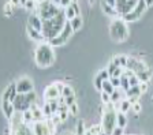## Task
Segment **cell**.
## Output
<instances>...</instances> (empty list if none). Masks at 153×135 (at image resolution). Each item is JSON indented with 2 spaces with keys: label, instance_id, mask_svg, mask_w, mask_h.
I'll list each match as a JSON object with an SVG mask.
<instances>
[{
  "label": "cell",
  "instance_id": "cell-1",
  "mask_svg": "<svg viewBox=\"0 0 153 135\" xmlns=\"http://www.w3.org/2000/svg\"><path fill=\"white\" fill-rule=\"evenodd\" d=\"M55 60H56V55H55L53 46H52L48 41L40 42V44L36 46L34 61L40 68L51 67V66L55 63Z\"/></svg>",
  "mask_w": 153,
  "mask_h": 135
},
{
  "label": "cell",
  "instance_id": "cell-2",
  "mask_svg": "<svg viewBox=\"0 0 153 135\" xmlns=\"http://www.w3.org/2000/svg\"><path fill=\"white\" fill-rule=\"evenodd\" d=\"M67 19H66V15H64V10L62 8L60 13L57 14L56 16L51 18V19H45L42 21V29L41 33L44 34L45 40H51L53 37H56L59 33L63 30L64 25H66Z\"/></svg>",
  "mask_w": 153,
  "mask_h": 135
},
{
  "label": "cell",
  "instance_id": "cell-3",
  "mask_svg": "<svg viewBox=\"0 0 153 135\" xmlns=\"http://www.w3.org/2000/svg\"><path fill=\"white\" fill-rule=\"evenodd\" d=\"M109 34L115 42H123L128 37V27L123 18H115L109 26Z\"/></svg>",
  "mask_w": 153,
  "mask_h": 135
},
{
  "label": "cell",
  "instance_id": "cell-4",
  "mask_svg": "<svg viewBox=\"0 0 153 135\" xmlns=\"http://www.w3.org/2000/svg\"><path fill=\"white\" fill-rule=\"evenodd\" d=\"M101 127H102V131L107 132L108 135H111V132L114 131V128L116 127V111H115L114 103L107 104V108H105L104 112H102Z\"/></svg>",
  "mask_w": 153,
  "mask_h": 135
},
{
  "label": "cell",
  "instance_id": "cell-5",
  "mask_svg": "<svg viewBox=\"0 0 153 135\" xmlns=\"http://www.w3.org/2000/svg\"><path fill=\"white\" fill-rule=\"evenodd\" d=\"M62 7L56 6L51 1V0H47L44 3H38L37 4V14L41 16V19L45 21V19H51L53 16H56L57 14L60 13Z\"/></svg>",
  "mask_w": 153,
  "mask_h": 135
},
{
  "label": "cell",
  "instance_id": "cell-6",
  "mask_svg": "<svg viewBox=\"0 0 153 135\" xmlns=\"http://www.w3.org/2000/svg\"><path fill=\"white\" fill-rule=\"evenodd\" d=\"M37 101V94L36 91H30V93H26V94H18L15 97V100L13 101L14 106H15V111H19V112H23L26 109H30V105L33 103Z\"/></svg>",
  "mask_w": 153,
  "mask_h": 135
},
{
  "label": "cell",
  "instance_id": "cell-7",
  "mask_svg": "<svg viewBox=\"0 0 153 135\" xmlns=\"http://www.w3.org/2000/svg\"><path fill=\"white\" fill-rule=\"evenodd\" d=\"M73 34H74V30H73V27H71L70 22L67 21L66 25H64V27H63V30H62L56 37L48 40V42H49L52 46H62V45L67 44V41L71 38V35Z\"/></svg>",
  "mask_w": 153,
  "mask_h": 135
},
{
  "label": "cell",
  "instance_id": "cell-8",
  "mask_svg": "<svg viewBox=\"0 0 153 135\" xmlns=\"http://www.w3.org/2000/svg\"><path fill=\"white\" fill-rule=\"evenodd\" d=\"M146 8H148V6H146V3H145V0H138L133 10L128 11V13L124 14V15H122V18H123L126 22H135V21H138L141 16L143 15V13L146 11Z\"/></svg>",
  "mask_w": 153,
  "mask_h": 135
},
{
  "label": "cell",
  "instance_id": "cell-9",
  "mask_svg": "<svg viewBox=\"0 0 153 135\" xmlns=\"http://www.w3.org/2000/svg\"><path fill=\"white\" fill-rule=\"evenodd\" d=\"M30 127H32V131L34 135H55L51 131L49 125H48V122L45 119L40 120V122H33Z\"/></svg>",
  "mask_w": 153,
  "mask_h": 135
},
{
  "label": "cell",
  "instance_id": "cell-10",
  "mask_svg": "<svg viewBox=\"0 0 153 135\" xmlns=\"http://www.w3.org/2000/svg\"><path fill=\"white\" fill-rule=\"evenodd\" d=\"M15 85H16V91H18V94H26V93H30V91L34 90L33 80L27 77H23L19 80H16Z\"/></svg>",
  "mask_w": 153,
  "mask_h": 135
},
{
  "label": "cell",
  "instance_id": "cell-11",
  "mask_svg": "<svg viewBox=\"0 0 153 135\" xmlns=\"http://www.w3.org/2000/svg\"><path fill=\"white\" fill-rule=\"evenodd\" d=\"M138 0H116V11L119 13V15H124L128 11H131L134 8V6L137 4Z\"/></svg>",
  "mask_w": 153,
  "mask_h": 135
},
{
  "label": "cell",
  "instance_id": "cell-12",
  "mask_svg": "<svg viewBox=\"0 0 153 135\" xmlns=\"http://www.w3.org/2000/svg\"><path fill=\"white\" fill-rule=\"evenodd\" d=\"M126 68L137 74V72L146 70V68H149V67H148V64L143 60H140V59H135V58H128L127 59V67Z\"/></svg>",
  "mask_w": 153,
  "mask_h": 135
},
{
  "label": "cell",
  "instance_id": "cell-13",
  "mask_svg": "<svg viewBox=\"0 0 153 135\" xmlns=\"http://www.w3.org/2000/svg\"><path fill=\"white\" fill-rule=\"evenodd\" d=\"M18 96V91H16V85L15 83H10L8 86L6 87V90L1 94V100H8L13 103L15 100V97Z\"/></svg>",
  "mask_w": 153,
  "mask_h": 135
},
{
  "label": "cell",
  "instance_id": "cell-14",
  "mask_svg": "<svg viewBox=\"0 0 153 135\" xmlns=\"http://www.w3.org/2000/svg\"><path fill=\"white\" fill-rule=\"evenodd\" d=\"M1 111H3L4 116L7 117V120H11L14 113H15V106H14V104L11 101L1 100Z\"/></svg>",
  "mask_w": 153,
  "mask_h": 135
},
{
  "label": "cell",
  "instance_id": "cell-15",
  "mask_svg": "<svg viewBox=\"0 0 153 135\" xmlns=\"http://www.w3.org/2000/svg\"><path fill=\"white\" fill-rule=\"evenodd\" d=\"M26 32H27V35L30 37V38L33 40V41H36V42H45L47 40H45V37H44V34H42L40 30H36V29H33L32 26H26Z\"/></svg>",
  "mask_w": 153,
  "mask_h": 135
},
{
  "label": "cell",
  "instance_id": "cell-16",
  "mask_svg": "<svg viewBox=\"0 0 153 135\" xmlns=\"http://www.w3.org/2000/svg\"><path fill=\"white\" fill-rule=\"evenodd\" d=\"M59 97H60V91L57 90V87H56L55 83L49 85V86L44 90V98L47 101L48 100H56V98H59Z\"/></svg>",
  "mask_w": 153,
  "mask_h": 135
},
{
  "label": "cell",
  "instance_id": "cell-17",
  "mask_svg": "<svg viewBox=\"0 0 153 135\" xmlns=\"http://www.w3.org/2000/svg\"><path fill=\"white\" fill-rule=\"evenodd\" d=\"M27 25L32 26L33 29L40 30V32H41V29H42V19H41V16L38 15L37 13L30 14V16H29V19H27Z\"/></svg>",
  "mask_w": 153,
  "mask_h": 135
},
{
  "label": "cell",
  "instance_id": "cell-18",
  "mask_svg": "<svg viewBox=\"0 0 153 135\" xmlns=\"http://www.w3.org/2000/svg\"><path fill=\"white\" fill-rule=\"evenodd\" d=\"M11 130L15 135H34L32 131V127H29V124H26V123H21Z\"/></svg>",
  "mask_w": 153,
  "mask_h": 135
},
{
  "label": "cell",
  "instance_id": "cell-19",
  "mask_svg": "<svg viewBox=\"0 0 153 135\" xmlns=\"http://www.w3.org/2000/svg\"><path fill=\"white\" fill-rule=\"evenodd\" d=\"M30 109L33 112V120L34 122H40V120H44L45 116H44V112H42V108L37 105V103H33L30 105Z\"/></svg>",
  "mask_w": 153,
  "mask_h": 135
},
{
  "label": "cell",
  "instance_id": "cell-20",
  "mask_svg": "<svg viewBox=\"0 0 153 135\" xmlns=\"http://www.w3.org/2000/svg\"><path fill=\"white\" fill-rule=\"evenodd\" d=\"M100 6H101V10L104 11L105 15H108V16H118L119 13L116 11V8L112 6H109V4L104 3V1H100Z\"/></svg>",
  "mask_w": 153,
  "mask_h": 135
},
{
  "label": "cell",
  "instance_id": "cell-21",
  "mask_svg": "<svg viewBox=\"0 0 153 135\" xmlns=\"http://www.w3.org/2000/svg\"><path fill=\"white\" fill-rule=\"evenodd\" d=\"M70 22V25H71V27H73V30H74V33L75 32H78V30L82 27V25H83V19H82V16L81 15H76V16H74L71 21H68Z\"/></svg>",
  "mask_w": 153,
  "mask_h": 135
},
{
  "label": "cell",
  "instance_id": "cell-22",
  "mask_svg": "<svg viewBox=\"0 0 153 135\" xmlns=\"http://www.w3.org/2000/svg\"><path fill=\"white\" fill-rule=\"evenodd\" d=\"M135 75L138 77L140 82H149L150 78H152V70H150V68H146V70H143V71H140V72H137Z\"/></svg>",
  "mask_w": 153,
  "mask_h": 135
},
{
  "label": "cell",
  "instance_id": "cell-23",
  "mask_svg": "<svg viewBox=\"0 0 153 135\" xmlns=\"http://www.w3.org/2000/svg\"><path fill=\"white\" fill-rule=\"evenodd\" d=\"M124 94H126V98H130V97H141V90H140V86H130L126 91H124Z\"/></svg>",
  "mask_w": 153,
  "mask_h": 135
},
{
  "label": "cell",
  "instance_id": "cell-24",
  "mask_svg": "<svg viewBox=\"0 0 153 135\" xmlns=\"http://www.w3.org/2000/svg\"><path fill=\"white\" fill-rule=\"evenodd\" d=\"M127 59L128 58H127V56H124V55H116V56H114L112 61H114L118 67L126 68V67H127Z\"/></svg>",
  "mask_w": 153,
  "mask_h": 135
},
{
  "label": "cell",
  "instance_id": "cell-25",
  "mask_svg": "<svg viewBox=\"0 0 153 135\" xmlns=\"http://www.w3.org/2000/svg\"><path fill=\"white\" fill-rule=\"evenodd\" d=\"M116 125H118V127H122V128H124V127L127 125V117H126V113L120 112V111L116 112Z\"/></svg>",
  "mask_w": 153,
  "mask_h": 135
},
{
  "label": "cell",
  "instance_id": "cell-26",
  "mask_svg": "<svg viewBox=\"0 0 153 135\" xmlns=\"http://www.w3.org/2000/svg\"><path fill=\"white\" fill-rule=\"evenodd\" d=\"M118 104H119L118 109L120 111V112H123V113L128 112V111L131 109V104H130V101H128L127 98H124V100H120Z\"/></svg>",
  "mask_w": 153,
  "mask_h": 135
},
{
  "label": "cell",
  "instance_id": "cell-27",
  "mask_svg": "<svg viewBox=\"0 0 153 135\" xmlns=\"http://www.w3.org/2000/svg\"><path fill=\"white\" fill-rule=\"evenodd\" d=\"M101 91H105V93H108L109 96H111V94L115 91V87L112 86V83H111V80H109V79H107V80H104V82H102Z\"/></svg>",
  "mask_w": 153,
  "mask_h": 135
},
{
  "label": "cell",
  "instance_id": "cell-28",
  "mask_svg": "<svg viewBox=\"0 0 153 135\" xmlns=\"http://www.w3.org/2000/svg\"><path fill=\"white\" fill-rule=\"evenodd\" d=\"M63 10H64V15H66V19L67 21H71L74 16H76L75 10H74V7L71 6V4L68 7H66V8H63Z\"/></svg>",
  "mask_w": 153,
  "mask_h": 135
},
{
  "label": "cell",
  "instance_id": "cell-29",
  "mask_svg": "<svg viewBox=\"0 0 153 135\" xmlns=\"http://www.w3.org/2000/svg\"><path fill=\"white\" fill-rule=\"evenodd\" d=\"M22 117H23V122H25L26 124L34 122V120H33V112H32V109L23 111V112H22Z\"/></svg>",
  "mask_w": 153,
  "mask_h": 135
},
{
  "label": "cell",
  "instance_id": "cell-30",
  "mask_svg": "<svg viewBox=\"0 0 153 135\" xmlns=\"http://www.w3.org/2000/svg\"><path fill=\"white\" fill-rule=\"evenodd\" d=\"M13 10H14V6L10 3V1H7V3L3 6V14L7 16V18L13 16Z\"/></svg>",
  "mask_w": 153,
  "mask_h": 135
},
{
  "label": "cell",
  "instance_id": "cell-31",
  "mask_svg": "<svg viewBox=\"0 0 153 135\" xmlns=\"http://www.w3.org/2000/svg\"><path fill=\"white\" fill-rule=\"evenodd\" d=\"M120 87H122V90L123 91H126V90L130 87V83H128V77L126 74H122V77H120Z\"/></svg>",
  "mask_w": 153,
  "mask_h": 135
},
{
  "label": "cell",
  "instance_id": "cell-32",
  "mask_svg": "<svg viewBox=\"0 0 153 135\" xmlns=\"http://www.w3.org/2000/svg\"><path fill=\"white\" fill-rule=\"evenodd\" d=\"M86 131V127H85V122L83 120H78L76 122V131L75 135H83Z\"/></svg>",
  "mask_w": 153,
  "mask_h": 135
},
{
  "label": "cell",
  "instance_id": "cell-33",
  "mask_svg": "<svg viewBox=\"0 0 153 135\" xmlns=\"http://www.w3.org/2000/svg\"><path fill=\"white\" fill-rule=\"evenodd\" d=\"M74 94V90H73V87L71 86H68V85H64V87H63V90L60 91V97H63V98H66V97H68V96H73Z\"/></svg>",
  "mask_w": 153,
  "mask_h": 135
},
{
  "label": "cell",
  "instance_id": "cell-34",
  "mask_svg": "<svg viewBox=\"0 0 153 135\" xmlns=\"http://www.w3.org/2000/svg\"><path fill=\"white\" fill-rule=\"evenodd\" d=\"M37 1L36 0H27L26 1V4L23 6V8H26L27 11H36L37 10Z\"/></svg>",
  "mask_w": 153,
  "mask_h": 135
},
{
  "label": "cell",
  "instance_id": "cell-35",
  "mask_svg": "<svg viewBox=\"0 0 153 135\" xmlns=\"http://www.w3.org/2000/svg\"><path fill=\"white\" fill-rule=\"evenodd\" d=\"M120 100H122V93H120V90H119V89H115V91L111 94V103L116 104V103H119Z\"/></svg>",
  "mask_w": 153,
  "mask_h": 135
},
{
  "label": "cell",
  "instance_id": "cell-36",
  "mask_svg": "<svg viewBox=\"0 0 153 135\" xmlns=\"http://www.w3.org/2000/svg\"><path fill=\"white\" fill-rule=\"evenodd\" d=\"M42 112H44V116L47 117V119L52 117V115H53V112H52V109H51V106H49V104H48V101L44 104V106H42Z\"/></svg>",
  "mask_w": 153,
  "mask_h": 135
},
{
  "label": "cell",
  "instance_id": "cell-37",
  "mask_svg": "<svg viewBox=\"0 0 153 135\" xmlns=\"http://www.w3.org/2000/svg\"><path fill=\"white\" fill-rule=\"evenodd\" d=\"M90 131L93 132V135H100L102 132V127H101V124H94V125H92L90 127Z\"/></svg>",
  "mask_w": 153,
  "mask_h": 135
},
{
  "label": "cell",
  "instance_id": "cell-38",
  "mask_svg": "<svg viewBox=\"0 0 153 135\" xmlns=\"http://www.w3.org/2000/svg\"><path fill=\"white\" fill-rule=\"evenodd\" d=\"M102 82H104V80H102L101 78L99 77V75H96V78H94V87H96V90H99V91H101Z\"/></svg>",
  "mask_w": 153,
  "mask_h": 135
},
{
  "label": "cell",
  "instance_id": "cell-39",
  "mask_svg": "<svg viewBox=\"0 0 153 135\" xmlns=\"http://www.w3.org/2000/svg\"><path fill=\"white\" fill-rule=\"evenodd\" d=\"M101 103L104 104V105L109 104L111 103V96H109L108 93H105V91H101Z\"/></svg>",
  "mask_w": 153,
  "mask_h": 135
},
{
  "label": "cell",
  "instance_id": "cell-40",
  "mask_svg": "<svg viewBox=\"0 0 153 135\" xmlns=\"http://www.w3.org/2000/svg\"><path fill=\"white\" fill-rule=\"evenodd\" d=\"M68 111H70V113L73 116H76L78 115V112H79V108H78V104L76 103H74L73 105H70L68 106Z\"/></svg>",
  "mask_w": 153,
  "mask_h": 135
},
{
  "label": "cell",
  "instance_id": "cell-41",
  "mask_svg": "<svg viewBox=\"0 0 153 135\" xmlns=\"http://www.w3.org/2000/svg\"><path fill=\"white\" fill-rule=\"evenodd\" d=\"M131 109H133V112H134V113H140L141 111H142V105H141L140 101L134 103L133 105H131Z\"/></svg>",
  "mask_w": 153,
  "mask_h": 135
},
{
  "label": "cell",
  "instance_id": "cell-42",
  "mask_svg": "<svg viewBox=\"0 0 153 135\" xmlns=\"http://www.w3.org/2000/svg\"><path fill=\"white\" fill-rule=\"evenodd\" d=\"M116 68H118V66L115 64L114 61H111V63L108 64V67H107V71H108L109 77H112V75H114V72H115V70H116Z\"/></svg>",
  "mask_w": 153,
  "mask_h": 135
},
{
  "label": "cell",
  "instance_id": "cell-43",
  "mask_svg": "<svg viewBox=\"0 0 153 135\" xmlns=\"http://www.w3.org/2000/svg\"><path fill=\"white\" fill-rule=\"evenodd\" d=\"M109 80H111L112 86H114L115 89H119V87H120V78H115V77H111V78H109Z\"/></svg>",
  "mask_w": 153,
  "mask_h": 135
},
{
  "label": "cell",
  "instance_id": "cell-44",
  "mask_svg": "<svg viewBox=\"0 0 153 135\" xmlns=\"http://www.w3.org/2000/svg\"><path fill=\"white\" fill-rule=\"evenodd\" d=\"M97 75H99L102 80H107V79H109V78H111V77H109V74H108V71H107V68H105V70H101Z\"/></svg>",
  "mask_w": 153,
  "mask_h": 135
},
{
  "label": "cell",
  "instance_id": "cell-45",
  "mask_svg": "<svg viewBox=\"0 0 153 135\" xmlns=\"http://www.w3.org/2000/svg\"><path fill=\"white\" fill-rule=\"evenodd\" d=\"M64 103H66L68 106H70V105H73L74 103H76V100H75V94H73V96H68V97H66V98H64Z\"/></svg>",
  "mask_w": 153,
  "mask_h": 135
},
{
  "label": "cell",
  "instance_id": "cell-46",
  "mask_svg": "<svg viewBox=\"0 0 153 135\" xmlns=\"http://www.w3.org/2000/svg\"><path fill=\"white\" fill-rule=\"evenodd\" d=\"M111 135H124V128H122V127H115L114 131L111 132Z\"/></svg>",
  "mask_w": 153,
  "mask_h": 135
},
{
  "label": "cell",
  "instance_id": "cell-47",
  "mask_svg": "<svg viewBox=\"0 0 153 135\" xmlns=\"http://www.w3.org/2000/svg\"><path fill=\"white\" fill-rule=\"evenodd\" d=\"M140 90H141V93H146L148 91V89H149V86H148V82H140Z\"/></svg>",
  "mask_w": 153,
  "mask_h": 135
},
{
  "label": "cell",
  "instance_id": "cell-48",
  "mask_svg": "<svg viewBox=\"0 0 153 135\" xmlns=\"http://www.w3.org/2000/svg\"><path fill=\"white\" fill-rule=\"evenodd\" d=\"M124 70H126V68H123V67H118L116 70H115V72H114V75H112V77H115V78H120V77H122V74L124 72Z\"/></svg>",
  "mask_w": 153,
  "mask_h": 135
},
{
  "label": "cell",
  "instance_id": "cell-49",
  "mask_svg": "<svg viewBox=\"0 0 153 135\" xmlns=\"http://www.w3.org/2000/svg\"><path fill=\"white\" fill-rule=\"evenodd\" d=\"M51 119H52V122H53L56 125H59V124H60V123H63V122H62V119H60V116L57 115V113H53V115H52V117H51Z\"/></svg>",
  "mask_w": 153,
  "mask_h": 135
},
{
  "label": "cell",
  "instance_id": "cell-50",
  "mask_svg": "<svg viewBox=\"0 0 153 135\" xmlns=\"http://www.w3.org/2000/svg\"><path fill=\"white\" fill-rule=\"evenodd\" d=\"M71 3H73V0H60V7L62 8H66V7H68Z\"/></svg>",
  "mask_w": 153,
  "mask_h": 135
},
{
  "label": "cell",
  "instance_id": "cell-51",
  "mask_svg": "<svg viewBox=\"0 0 153 135\" xmlns=\"http://www.w3.org/2000/svg\"><path fill=\"white\" fill-rule=\"evenodd\" d=\"M71 6L74 7V10H75L76 15H81V8H79V6H78V3H71Z\"/></svg>",
  "mask_w": 153,
  "mask_h": 135
},
{
  "label": "cell",
  "instance_id": "cell-52",
  "mask_svg": "<svg viewBox=\"0 0 153 135\" xmlns=\"http://www.w3.org/2000/svg\"><path fill=\"white\" fill-rule=\"evenodd\" d=\"M55 85H56V87H57V90H59V91H62V90H63V87H64V83H63V82L57 80V82H55Z\"/></svg>",
  "mask_w": 153,
  "mask_h": 135
},
{
  "label": "cell",
  "instance_id": "cell-53",
  "mask_svg": "<svg viewBox=\"0 0 153 135\" xmlns=\"http://www.w3.org/2000/svg\"><path fill=\"white\" fill-rule=\"evenodd\" d=\"M101 1H104V3L109 4V6H112V7L116 6V0H101Z\"/></svg>",
  "mask_w": 153,
  "mask_h": 135
},
{
  "label": "cell",
  "instance_id": "cell-54",
  "mask_svg": "<svg viewBox=\"0 0 153 135\" xmlns=\"http://www.w3.org/2000/svg\"><path fill=\"white\" fill-rule=\"evenodd\" d=\"M128 101H130V104L133 105L134 103H137V101H140V97H130V98H127Z\"/></svg>",
  "mask_w": 153,
  "mask_h": 135
},
{
  "label": "cell",
  "instance_id": "cell-55",
  "mask_svg": "<svg viewBox=\"0 0 153 135\" xmlns=\"http://www.w3.org/2000/svg\"><path fill=\"white\" fill-rule=\"evenodd\" d=\"M10 3L13 4L14 7H18V6H21V1H19V0H10Z\"/></svg>",
  "mask_w": 153,
  "mask_h": 135
},
{
  "label": "cell",
  "instance_id": "cell-56",
  "mask_svg": "<svg viewBox=\"0 0 153 135\" xmlns=\"http://www.w3.org/2000/svg\"><path fill=\"white\" fill-rule=\"evenodd\" d=\"M145 3H146L148 7H150V6H153V0H145Z\"/></svg>",
  "mask_w": 153,
  "mask_h": 135
},
{
  "label": "cell",
  "instance_id": "cell-57",
  "mask_svg": "<svg viewBox=\"0 0 153 135\" xmlns=\"http://www.w3.org/2000/svg\"><path fill=\"white\" fill-rule=\"evenodd\" d=\"M51 1H52L53 4H56V6L60 7V0H51Z\"/></svg>",
  "mask_w": 153,
  "mask_h": 135
},
{
  "label": "cell",
  "instance_id": "cell-58",
  "mask_svg": "<svg viewBox=\"0 0 153 135\" xmlns=\"http://www.w3.org/2000/svg\"><path fill=\"white\" fill-rule=\"evenodd\" d=\"M85 135H93V132L90 131V130H88V128H86V131H85Z\"/></svg>",
  "mask_w": 153,
  "mask_h": 135
},
{
  "label": "cell",
  "instance_id": "cell-59",
  "mask_svg": "<svg viewBox=\"0 0 153 135\" xmlns=\"http://www.w3.org/2000/svg\"><path fill=\"white\" fill-rule=\"evenodd\" d=\"M19 1H21V6H25V4H26V1H27V0H19Z\"/></svg>",
  "mask_w": 153,
  "mask_h": 135
},
{
  "label": "cell",
  "instance_id": "cell-60",
  "mask_svg": "<svg viewBox=\"0 0 153 135\" xmlns=\"http://www.w3.org/2000/svg\"><path fill=\"white\" fill-rule=\"evenodd\" d=\"M37 3H44V1H47V0H36Z\"/></svg>",
  "mask_w": 153,
  "mask_h": 135
},
{
  "label": "cell",
  "instance_id": "cell-61",
  "mask_svg": "<svg viewBox=\"0 0 153 135\" xmlns=\"http://www.w3.org/2000/svg\"><path fill=\"white\" fill-rule=\"evenodd\" d=\"M100 135H108V134H107V132H104V131H102V132H101V134H100Z\"/></svg>",
  "mask_w": 153,
  "mask_h": 135
},
{
  "label": "cell",
  "instance_id": "cell-62",
  "mask_svg": "<svg viewBox=\"0 0 153 135\" xmlns=\"http://www.w3.org/2000/svg\"><path fill=\"white\" fill-rule=\"evenodd\" d=\"M73 3H78V0H73Z\"/></svg>",
  "mask_w": 153,
  "mask_h": 135
},
{
  "label": "cell",
  "instance_id": "cell-63",
  "mask_svg": "<svg viewBox=\"0 0 153 135\" xmlns=\"http://www.w3.org/2000/svg\"><path fill=\"white\" fill-rule=\"evenodd\" d=\"M83 135H85V134H83Z\"/></svg>",
  "mask_w": 153,
  "mask_h": 135
}]
</instances>
